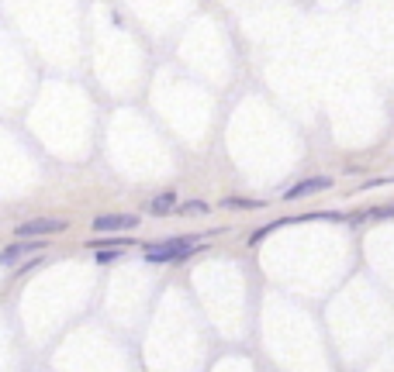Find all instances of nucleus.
<instances>
[{"mask_svg":"<svg viewBox=\"0 0 394 372\" xmlns=\"http://www.w3.org/2000/svg\"><path fill=\"white\" fill-rule=\"evenodd\" d=\"M205 241L194 238V234H183V238H166V241H149L142 245V259L152 262V265H166V262H180L194 252H201Z\"/></svg>","mask_w":394,"mask_h":372,"instance_id":"nucleus-1","label":"nucleus"},{"mask_svg":"<svg viewBox=\"0 0 394 372\" xmlns=\"http://www.w3.org/2000/svg\"><path fill=\"white\" fill-rule=\"evenodd\" d=\"M132 245V238H114V234H107V238H90L87 241V248L90 252H104V248H128Z\"/></svg>","mask_w":394,"mask_h":372,"instance_id":"nucleus-7","label":"nucleus"},{"mask_svg":"<svg viewBox=\"0 0 394 372\" xmlns=\"http://www.w3.org/2000/svg\"><path fill=\"white\" fill-rule=\"evenodd\" d=\"M176 207H180V204H176V193L166 190V193H159V197L149 204V214H152V217H166V214H176Z\"/></svg>","mask_w":394,"mask_h":372,"instance_id":"nucleus-6","label":"nucleus"},{"mask_svg":"<svg viewBox=\"0 0 394 372\" xmlns=\"http://www.w3.org/2000/svg\"><path fill=\"white\" fill-rule=\"evenodd\" d=\"M121 252H125V248H104V252H94V262H97V265H107V262L121 259Z\"/></svg>","mask_w":394,"mask_h":372,"instance_id":"nucleus-10","label":"nucleus"},{"mask_svg":"<svg viewBox=\"0 0 394 372\" xmlns=\"http://www.w3.org/2000/svg\"><path fill=\"white\" fill-rule=\"evenodd\" d=\"M49 241H14V245H8L4 252H0V265H4V269H11L21 255H28V252H42Z\"/></svg>","mask_w":394,"mask_h":372,"instance_id":"nucleus-5","label":"nucleus"},{"mask_svg":"<svg viewBox=\"0 0 394 372\" xmlns=\"http://www.w3.org/2000/svg\"><path fill=\"white\" fill-rule=\"evenodd\" d=\"M176 214H208V204L205 200H187L176 207Z\"/></svg>","mask_w":394,"mask_h":372,"instance_id":"nucleus-9","label":"nucleus"},{"mask_svg":"<svg viewBox=\"0 0 394 372\" xmlns=\"http://www.w3.org/2000/svg\"><path fill=\"white\" fill-rule=\"evenodd\" d=\"M370 217H377V221H384V217H394V204H387V207H377V210H370Z\"/></svg>","mask_w":394,"mask_h":372,"instance_id":"nucleus-11","label":"nucleus"},{"mask_svg":"<svg viewBox=\"0 0 394 372\" xmlns=\"http://www.w3.org/2000/svg\"><path fill=\"white\" fill-rule=\"evenodd\" d=\"M132 228H138V214H97L94 217L97 234H118V231H132Z\"/></svg>","mask_w":394,"mask_h":372,"instance_id":"nucleus-3","label":"nucleus"},{"mask_svg":"<svg viewBox=\"0 0 394 372\" xmlns=\"http://www.w3.org/2000/svg\"><path fill=\"white\" fill-rule=\"evenodd\" d=\"M32 269H39V259H32V262H25L21 269H14V276H21V272H32Z\"/></svg>","mask_w":394,"mask_h":372,"instance_id":"nucleus-12","label":"nucleus"},{"mask_svg":"<svg viewBox=\"0 0 394 372\" xmlns=\"http://www.w3.org/2000/svg\"><path fill=\"white\" fill-rule=\"evenodd\" d=\"M222 207H229V210H260L263 200H253V197H225Z\"/></svg>","mask_w":394,"mask_h":372,"instance_id":"nucleus-8","label":"nucleus"},{"mask_svg":"<svg viewBox=\"0 0 394 372\" xmlns=\"http://www.w3.org/2000/svg\"><path fill=\"white\" fill-rule=\"evenodd\" d=\"M66 228H70V224H66V221H56V217H32V221L18 224L14 234H18V238H49V234H63Z\"/></svg>","mask_w":394,"mask_h":372,"instance_id":"nucleus-2","label":"nucleus"},{"mask_svg":"<svg viewBox=\"0 0 394 372\" xmlns=\"http://www.w3.org/2000/svg\"><path fill=\"white\" fill-rule=\"evenodd\" d=\"M329 186H332L329 176H311V179H301V183H294L291 190H284V200H301V197L322 193V190H329Z\"/></svg>","mask_w":394,"mask_h":372,"instance_id":"nucleus-4","label":"nucleus"}]
</instances>
